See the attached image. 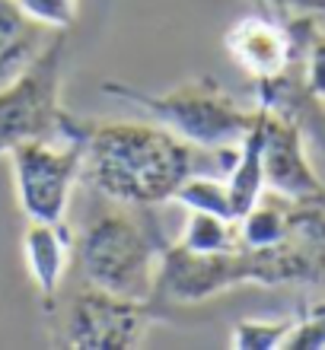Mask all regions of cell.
<instances>
[{"label":"cell","mask_w":325,"mask_h":350,"mask_svg":"<svg viewBox=\"0 0 325 350\" xmlns=\"http://www.w3.org/2000/svg\"><path fill=\"white\" fill-rule=\"evenodd\" d=\"M195 172V147L163 124L112 121L90 124L83 144V178L90 188L125 207H157Z\"/></svg>","instance_id":"obj_1"},{"label":"cell","mask_w":325,"mask_h":350,"mask_svg":"<svg viewBox=\"0 0 325 350\" xmlns=\"http://www.w3.org/2000/svg\"><path fill=\"white\" fill-rule=\"evenodd\" d=\"M325 277V249L284 242L274 249H233V252H188L166 245L157 274V303H205L236 286H284L313 284Z\"/></svg>","instance_id":"obj_2"},{"label":"cell","mask_w":325,"mask_h":350,"mask_svg":"<svg viewBox=\"0 0 325 350\" xmlns=\"http://www.w3.org/2000/svg\"><path fill=\"white\" fill-rule=\"evenodd\" d=\"M103 96L147 111L179 140H185L188 147L207 150V153L236 150L255 118V105L252 109L239 105L207 74L185 80L166 92H147L131 83H121V80H105Z\"/></svg>","instance_id":"obj_3"},{"label":"cell","mask_w":325,"mask_h":350,"mask_svg":"<svg viewBox=\"0 0 325 350\" xmlns=\"http://www.w3.org/2000/svg\"><path fill=\"white\" fill-rule=\"evenodd\" d=\"M163 249L166 242L157 226L118 211L90 223L83 236L74 239V265L83 284L96 290L125 299H153Z\"/></svg>","instance_id":"obj_4"},{"label":"cell","mask_w":325,"mask_h":350,"mask_svg":"<svg viewBox=\"0 0 325 350\" xmlns=\"http://www.w3.org/2000/svg\"><path fill=\"white\" fill-rule=\"evenodd\" d=\"M67 64V32H55L19 77L0 86V157L32 140L74 137L86 121L61 105Z\"/></svg>","instance_id":"obj_5"},{"label":"cell","mask_w":325,"mask_h":350,"mask_svg":"<svg viewBox=\"0 0 325 350\" xmlns=\"http://www.w3.org/2000/svg\"><path fill=\"white\" fill-rule=\"evenodd\" d=\"M51 344L74 350H131L166 319V306L157 299H125L83 284L67 299L57 296L45 306Z\"/></svg>","instance_id":"obj_6"},{"label":"cell","mask_w":325,"mask_h":350,"mask_svg":"<svg viewBox=\"0 0 325 350\" xmlns=\"http://www.w3.org/2000/svg\"><path fill=\"white\" fill-rule=\"evenodd\" d=\"M86 131H90V121L74 137L32 140L7 153L10 169H13L16 204L26 220L67 223L70 194L83 169Z\"/></svg>","instance_id":"obj_7"},{"label":"cell","mask_w":325,"mask_h":350,"mask_svg":"<svg viewBox=\"0 0 325 350\" xmlns=\"http://www.w3.org/2000/svg\"><path fill=\"white\" fill-rule=\"evenodd\" d=\"M265 115V191H274L294 204H319L325 207V182L309 163L307 137L297 124Z\"/></svg>","instance_id":"obj_8"},{"label":"cell","mask_w":325,"mask_h":350,"mask_svg":"<svg viewBox=\"0 0 325 350\" xmlns=\"http://www.w3.org/2000/svg\"><path fill=\"white\" fill-rule=\"evenodd\" d=\"M223 51L233 57V64L239 67L252 83L274 80L287 74L297 61V36L284 16H249L236 19L223 32Z\"/></svg>","instance_id":"obj_9"},{"label":"cell","mask_w":325,"mask_h":350,"mask_svg":"<svg viewBox=\"0 0 325 350\" xmlns=\"http://www.w3.org/2000/svg\"><path fill=\"white\" fill-rule=\"evenodd\" d=\"M23 261L42 296V309L51 306L61 293L67 267L74 261V236L67 223H38L26 220L23 230Z\"/></svg>","instance_id":"obj_10"},{"label":"cell","mask_w":325,"mask_h":350,"mask_svg":"<svg viewBox=\"0 0 325 350\" xmlns=\"http://www.w3.org/2000/svg\"><path fill=\"white\" fill-rule=\"evenodd\" d=\"M255 105L278 115V118H287L290 124H297L307 144H313L325 157V102L313 99L307 92L303 80H300L297 61L287 74L255 83Z\"/></svg>","instance_id":"obj_11"},{"label":"cell","mask_w":325,"mask_h":350,"mask_svg":"<svg viewBox=\"0 0 325 350\" xmlns=\"http://www.w3.org/2000/svg\"><path fill=\"white\" fill-rule=\"evenodd\" d=\"M226 191H230L236 217L252 211L255 201L265 194V115H261L259 105H255L252 128L242 134L239 147H236V157L230 163Z\"/></svg>","instance_id":"obj_12"},{"label":"cell","mask_w":325,"mask_h":350,"mask_svg":"<svg viewBox=\"0 0 325 350\" xmlns=\"http://www.w3.org/2000/svg\"><path fill=\"white\" fill-rule=\"evenodd\" d=\"M45 26H38L13 3L0 0V86H7L45 48Z\"/></svg>","instance_id":"obj_13"},{"label":"cell","mask_w":325,"mask_h":350,"mask_svg":"<svg viewBox=\"0 0 325 350\" xmlns=\"http://www.w3.org/2000/svg\"><path fill=\"white\" fill-rule=\"evenodd\" d=\"M297 36V70L313 99L325 102V32L319 26V13L284 16Z\"/></svg>","instance_id":"obj_14"},{"label":"cell","mask_w":325,"mask_h":350,"mask_svg":"<svg viewBox=\"0 0 325 350\" xmlns=\"http://www.w3.org/2000/svg\"><path fill=\"white\" fill-rule=\"evenodd\" d=\"M176 245H182V249H188V252H201V255L242 249L239 220H223V217H214V213L188 211L185 226L179 232Z\"/></svg>","instance_id":"obj_15"},{"label":"cell","mask_w":325,"mask_h":350,"mask_svg":"<svg viewBox=\"0 0 325 350\" xmlns=\"http://www.w3.org/2000/svg\"><path fill=\"white\" fill-rule=\"evenodd\" d=\"M172 201L185 211H198V213H214L223 220H239L236 211H233L230 191H226V182L220 178H207V175H188L185 182L176 188Z\"/></svg>","instance_id":"obj_16"},{"label":"cell","mask_w":325,"mask_h":350,"mask_svg":"<svg viewBox=\"0 0 325 350\" xmlns=\"http://www.w3.org/2000/svg\"><path fill=\"white\" fill-rule=\"evenodd\" d=\"M294 319L297 315H284V319H239L230 332V347L233 350L284 347L287 334L294 332Z\"/></svg>","instance_id":"obj_17"},{"label":"cell","mask_w":325,"mask_h":350,"mask_svg":"<svg viewBox=\"0 0 325 350\" xmlns=\"http://www.w3.org/2000/svg\"><path fill=\"white\" fill-rule=\"evenodd\" d=\"M32 23L51 29V32H67L77 23L80 0H13Z\"/></svg>","instance_id":"obj_18"},{"label":"cell","mask_w":325,"mask_h":350,"mask_svg":"<svg viewBox=\"0 0 325 350\" xmlns=\"http://www.w3.org/2000/svg\"><path fill=\"white\" fill-rule=\"evenodd\" d=\"M284 347L290 350H316L325 347V303L303 306L294 319V332L287 334Z\"/></svg>","instance_id":"obj_19"},{"label":"cell","mask_w":325,"mask_h":350,"mask_svg":"<svg viewBox=\"0 0 325 350\" xmlns=\"http://www.w3.org/2000/svg\"><path fill=\"white\" fill-rule=\"evenodd\" d=\"M278 16H297V13H325V0H261Z\"/></svg>","instance_id":"obj_20"}]
</instances>
